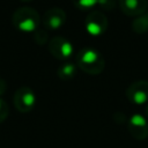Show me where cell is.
Here are the masks:
<instances>
[{
  "mask_svg": "<svg viewBox=\"0 0 148 148\" xmlns=\"http://www.w3.org/2000/svg\"><path fill=\"white\" fill-rule=\"evenodd\" d=\"M126 97L135 105L148 103V81L138 80L131 83L126 89Z\"/></svg>",
  "mask_w": 148,
  "mask_h": 148,
  "instance_id": "cell-6",
  "label": "cell"
},
{
  "mask_svg": "<svg viewBox=\"0 0 148 148\" xmlns=\"http://www.w3.org/2000/svg\"><path fill=\"white\" fill-rule=\"evenodd\" d=\"M72 1L79 9H82V10L90 9L97 3V0H72Z\"/></svg>",
  "mask_w": 148,
  "mask_h": 148,
  "instance_id": "cell-15",
  "label": "cell"
},
{
  "mask_svg": "<svg viewBox=\"0 0 148 148\" xmlns=\"http://www.w3.org/2000/svg\"><path fill=\"white\" fill-rule=\"evenodd\" d=\"M132 30L136 34H146L148 31V17L146 14L139 15L132 21Z\"/></svg>",
  "mask_w": 148,
  "mask_h": 148,
  "instance_id": "cell-11",
  "label": "cell"
},
{
  "mask_svg": "<svg viewBox=\"0 0 148 148\" xmlns=\"http://www.w3.org/2000/svg\"><path fill=\"white\" fill-rule=\"evenodd\" d=\"M146 15H147V17H148V12H147V14H146Z\"/></svg>",
  "mask_w": 148,
  "mask_h": 148,
  "instance_id": "cell-18",
  "label": "cell"
},
{
  "mask_svg": "<svg viewBox=\"0 0 148 148\" xmlns=\"http://www.w3.org/2000/svg\"><path fill=\"white\" fill-rule=\"evenodd\" d=\"M13 101H14V105L17 111L22 113H27V112H30L35 108L36 95L31 88L23 86V87H20L15 91Z\"/></svg>",
  "mask_w": 148,
  "mask_h": 148,
  "instance_id": "cell-3",
  "label": "cell"
},
{
  "mask_svg": "<svg viewBox=\"0 0 148 148\" xmlns=\"http://www.w3.org/2000/svg\"><path fill=\"white\" fill-rule=\"evenodd\" d=\"M120 10L127 16L143 15L148 7V0H118Z\"/></svg>",
  "mask_w": 148,
  "mask_h": 148,
  "instance_id": "cell-9",
  "label": "cell"
},
{
  "mask_svg": "<svg viewBox=\"0 0 148 148\" xmlns=\"http://www.w3.org/2000/svg\"><path fill=\"white\" fill-rule=\"evenodd\" d=\"M21 1H25L27 2V1H32V0H21Z\"/></svg>",
  "mask_w": 148,
  "mask_h": 148,
  "instance_id": "cell-17",
  "label": "cell"
},
{
  "mask_svg": "<svg viewBox=\"0 0 148 148\" xmlns=\"http://www.w3.org/2000/svg\"><path fill=\"white\" fill-rule=\"evenodd\" d=\"M145 113H146V118H148V103L146 105V109H145Z\"/></svg>",
  "mask_w": 148,
  "mask_h": 148,
  "instance_id": "cell-16",
  "label": "cell"
},
{
  "mask_svg": "<svg viewBox=\"0 0 148 148\" xmlns=\"http://www.w3.org/2000/svg\"><path fill=\"white\" fill-rule=\"evenodd\" d=\"M75 74H76V65L73 62H69V61L62 62L57 69L58 77L64 81H68V80L73 79L75 76Z\"/></svg>",
  "mask_w": 148,
  "mask_h": 148,
  "instance_id": "cell-10",
  "label": "cell"
},
{
  "mask_svg": "<svg viewBox=\"0 0 148 148\" xmlns=\"http://www.w3.org/2000/svg\"><path fill=\"white\" fill-rule=\"evenodd\" d=\"M76 66L87 74L98 75L103 72L105 61L101 52L92 47H83L76 54Z\"/></svg>",
  "mask_w": 148,
  "mask_h": 148,
  "instance_id": "cell-1",
  "label": "cell"
},
{
  "mask_svg": "<svg viewBox=\"0 0 148 148\" xmlns=\"http://www.w3.org/2000/svg\"><path fill=\"white\" fill-rule=\"evenodd\" d=\"M66 17L67 15L64 9H61L60 7H52L44 13L42 17V22L45 29L57 30L65 24Z\"/></svg>",
  "mask_w": 148,
  "mask_h": 148,
  "instance_id": "cell-8",
  "label": "cell"
},
{
  "mask_svg": "<svg viewBox=\"0 0 148 148\" xmlns=\"http://www.w3.org/2000/svg\"><path fill=\"white\" fill-rule=\"evenodd\" d=\"M49 39V34L46 31V29H43V28H38L36 31H34V40L39 44V45H44L46 44Z\"/></svg>",
  "mask_w": 148,
  "mask_h": 148,
  "instance_id": "cell-13",
  "label": "cell"
},
{
  "mask_svg": "<svg viewBox=\"0 0 148 148\" xmlns=\"http://www.w3.org/2000/svg\"><path fill=\"white\" fill-rule=\"evenodd\" d=\"M6 88H7L6 81L2 80V79H0V123H2L3 120H6V118L8 117V113H9L8 104L2 98V95L6 91Z\"/></svg>",
  "mask_w": 148,
  "mask_h": 148,
  "instance_id": "cell-12",
  "label": "cell"
},
{
  "mask_svg": "<svg viewBox=\"0 0 148 148\" xmlns=\"http://www.w3.org/2000/svg\"><path fill=\"white\" fill-rule=\"evenodd\" d=\"M108 17L99 9H92L86 17L84 27L87 31L92 36H99L105 32L108 28Z\"/></svg>",
  "mask_w": 148,
  "mask_h": 148,
  "instance_id": "cell-4",
  "label": "cell"
},
{
  "mask_svg": "<svg viewBox=\"0 0 148 148\" xmlns=\"http://www.w3.org/2000/svg\"><path fill=\"white\" fill-rule=\"evenodd\" d=\"M47 47H49L50 53L59 60H66V59L71 58V56L73 54L72 43L62 36L52 37L49 40Z\"/></svg>",
  "mask_w": 148,
  "mask_h": 148,
  "instance_id": "cell-5",
  "label": "cell"
},
{
  "mask_svg": "<svg viewBox=\"0 0 148 148\" xmlns=\"http://www.w3.org/2000/svg\"><path fill=\"white\" fill-rule=\"evenodd\" d=\"M13 24L23 32H34L39 28L40 16L38 12L31 7H20L12 16Z\"/></svg>",
  "mask_w": 148,
  "mask_h": 148,
  "instance_id": "cell-2",
  "label": "cell"
},
{
  "mask_svg": "<svg viewBox=\"0 0 148 148\" xmlns=\"http://www.w3.org/2000/svg\"><path fill=\"white\" fill-rule=\"evenodd\" d=\"M98 9L99 10H113L117 6V0H97Z\"/></svg>",
  "mask_w": 148,
  "mask_h": 148,
  "instance_id": "cell-14",
  "label": "cell"
},
{
  "mask_svg": "<svg viewBox=\"0 0 148 148\" xmlns=\"http://www.w3.org/2000/svg\"><path fill=\"white\" fill-rule=\"evenodd\" d=\"M127 130L135 140H145L148 138L147 118L140 113H134L127 119Z\"/></svg>",
  "mask_w": 148,
  "mask_h": 148,
  "instance_id": "cell-7",
  "label": "cell"
}]
</instances>
